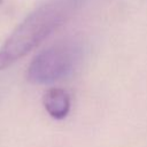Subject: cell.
Segmentation results:
<instances>
[{
    "label": "cell",
    "mask_w": 147,
    "mask_h": 147,
    "mask_svg": "<svg viewBox=\"0 0 147 147\" xmlns=\"http://www.w3.org/2000/svg\"><path fill=\"white\" fill-rule=\"evenodd\" d=\"M86 0H46L33 9L0 47V70H5L38 47L63 25Z\"/></svg>",
    "instance_id": "obj_1"
},
{
    "label": "cell",
    "mask_w": 147,
    "mask_h": 147,
    "mask_svg": "<svg viewBox=\"0 0 147 147\" xmlns=\"http://www.w3.org/2000/svg\"><path fill=\"white\" fill-rule=\"evenodd\" d=\"M83 47L74 40L61 41L38 53L30 62L26 77L28 80L45 85L69 76L79 64Z\"/></svg>",
    "instance_id": "obj_2"
},
{
    "label": "cell",
    "mask_w": 147,
    "mask_h": 147,
    "mask_svg": "<svg viewBox=\"0 0 147 147\" xmlns=\"http://www.w3.org/2000/svg\"><path fill=\"white\" fill-rule=\"evenodd\" d=\"M42 103L48 115L55 119L64 118L70 110V96L62 88L53 87L47 90L44 94Z\"/></svg>",
    "instance_id": "obj_3"
}]
</instances>
